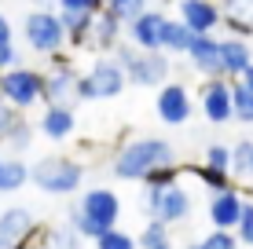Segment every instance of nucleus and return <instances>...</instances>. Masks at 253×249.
Returning a JSON list of instances; mask_svg holds the SVG:
<instances>
[{"instance_id": "4", "label": "nucleus", "mask_w": 253, "mask_h": 249, "mask_svg": "<svg viewBox=\"0 0 253 249\" xmlns=\"http://www.w3.org/2000/svg\"><path fill=\"white\" fill-rule=\"evenodd\" d=\"M30 183L44 194H74L84 183V165L66 154H44L30 165Z\"/></svg>"}, {"instance_id": "2", "label": "nucleus", "mask_w": 253, "mask_h": 249, "mask_svg": "<svg viewBox=\"0 0 253 249\" xmlns=\"http://www.w3.org/2000/svg\"><path fill=\"white\" fill-rule=\"evenodd\" d=\"M118 216H121V202L110 187H92L77 205H70V227L77 231L81 242H95L110 227H118Z\"/></svg>"}, {"instance_id": "36", "label": "nucleus", "mask_w": 253, "mask_h": 249, "mask_svg": "<svg viewBox=\"0 0 253 249\" xmlns=\"http://www.w3.org/2000/svg\"><path fill=\"white\" fill-rule=\"evenodd\" d=\"M176 176H180L176 165H172V169H154V173L147 176L143 183H147V187H169V183H176Z\"/></svg>"}, {"instance_id": "5", "label": "nucleus", "mask_w": 253, "mask_h": 249, "mask_svg": "<svg viewBox=\"0 0 253 249\" xmlns=\"http://www.w3.org/2000/svg\"><path fill=\"white\" fill-rule=\"evenodd\" d=\"M125 70L114 63L110 55H99L84 73H77V99L92 103V99H114L125 92Z\"/></svg>"}, {"instance_id": "18", "label": "nucleus", "mask_w": 253, "mask_h": 249, "mask_svg": "<svg viewBox=\"0 0 253 249\" xmlns=\"http://www.w3.org/2000/svg\"><path fill=\"white\" fill-rule=\"evenodd\" d=\"M121 37H125V26H121L114 15H107V11L92 15V37H88V44L95 51H114L121 44Z\"/></svg>"}, {"instance_id": "30", "label": "nucleus", "mask_w": 253, "mask_h": 249, "mask_svg": "<svg viewBox=\"0 0 253 249\" xmlns=\"http://www.w3.org/2000/svg\"><path fill=\"white\" fill-rule=\"evenodd\" d=\"M95 249H136V238L128 235V231H121V227H110L107 235L95 238Z\"/></svg>"}, {"instance_id": "7", "label": "nucleus", "mask_w": 253, "mask_h": 249, "mask_svg": "<svg viewBox=\"0 0 253 249\" xmlns=\"http://www.w3.org/2000/svg\"><path fill=\"white\" fill-rule=\"evenodd\" d=\"M143 213L154 220V224L169 227V224H176V220H184L191 213V194L180 187V179H176V183H169V187H147Z\"/></svg>"}, {"instance_id": "6", "label": "nucleus", "mask_w": 253, "mask_h": 249, "mask_svg": "<svg viewBox=\"0 0 253 249\" xmlns=\"http://www.w3.org/2000/svg\"><path fill=\"white\" fill-rule=\"evenodd\" d=\"M41 88H44V73L33 70V66H11V70L0 73V99L7 103V107H15L22 114V110H30L33 103H41Z\"/></svg>"}, {"instance_id": "17", "label": "nucleus", "mask_w": 253, "mask_h": 249, "mask_svg": "<svg viewBox=\"0 0 253 249\" xmlns=\"http://www.w3.org/2000/svg\"><path fill=\"white\" fill-rule=\"evenodd\" d=\"M250 63H253V51L242 37H224L220 40V77L224 81H239Z\"/></svg>"}, {"instance_id": "32", "label": "nucleus", "mask_w": 253, "mask_h": 249, "mask_svg": "<svg viewBox=\"0 0 253 249\" xmlns=\"http://www.w3.org/2000/svg\"><path fill=\"white\" fill-rule=\"evenodd\" d=\"M228 161H231V147H224V143H209V147H206V161H202V165L228 173Z\"/></svg>"}, {"instance_id": "14", "label": "nucleus", "mask_w": 253, "mask_h": 249, "mask_svg": "<svg viewBox=\"0 0 253 249\" xmlns=\"http://www.w3.org/2000/svg\"><path fill=\"white\" fill-rule=\"evenodd\" d=\"M176 11H180V22L187 26L191 33H213L220 26V11L224 7L216 0H176Z\"/></svg>"}, {"instance_id": "34", "label": "nucleus", "mask_w": 253, "mask_h": 249, "mask_svg": "<svg viewBox=\"0 0 253 249\" xmlns=\"http://www.w3.org/2000/svg\"><path fill=\"white\" fill-rule=\"evenodd\" d=\"M59 11H88V15H99L103 11V0H55Z\"/></svg>"}, {"instance_id": "20", "label": "nucleus", "mask_w": 253, "mask_h": 249, "mask_svg": "<svg viewBox=\"0 0 253 249\" xmlns=\"http://www.w3.org/2000/svg\"><path fill=\"white\" fill-rule=\"evenodd\" d=\"M59 22H63L66 44H77V48L88 44V37H92V15L88 11H59Z\"/></svg>"}, {"instance_id": "10", "label": "nucleus", "mask_w": 253, "mask_h": 249, "mask_svg": "<svg viewBox=\"0 0 253 249\" xmlns=\"http://www.w3.org/2000/svg\"><path fill=\"white\" fill-rule=\"evenodd\" d=\"M41 103L48 107H63L74 110L77 103V70L74 66H55L51 73H44V88H41Z\"/></svg>"}, {"instance_id": "15", "label": "nucleus", "mask_w": 253, "mask_h": 249, "mask_svg": "<svg viewBox=\"0 0 253 249\" xmlns=\"http://www.w3.org/2000/svg\"><path fill=\"white\" fill-rule=\"evenodd\" d=\"M187 59H191V66L202 73V81L220 77V40H216L213 33H195V37H191V48H187Z\"/></svg>"}, {"instance_id": "40", "label": "nucleus", "mask_w": 253, "mask_h": 249, "mask_svg": "<svg viewBox=\"0 0 253 249\" xmlns=\"http://www.w3.org/2000/svg\"><path fill=\"white\" fill-rule=\"evenodd\" d=\"M224 4H239V0H224Z\"/></svg>"}, {"instance_id": "27", "label": "nucleus", "mask_w": 253, "mask_h": 249, "mask_svg": "<svg viewBox=\"0 0 253 249\" xmlns=\"http://www.w3.org/2000/svg\"><path fill=\"white\" fill-rule=\"evenodd\" d=\"M250 158H253V140H242L231 147V161H228V173L235 176H250Z\"/></svg>"}, {"instance_id": "1", "label": "nucleus", "mask_w": 253, "mask_h": 249, "mask_svg": "<svg viewBox=\"0 0 253 249\" xmlns=\"http://www.w3.org/2000/svg\"><path fill=\"white\" fill-rule=\"evenodd\" d=\"M176 165V147L158 136H132L125 140L110 161V173L118 179H147L154 169H172Z\"/></svg>"}, {"instance_id": "21", "label": "nucleus", "mask_w": 253, "mask_h": 249, "mask_svg": "<svg viewBox=\"0 0 253 249\" xmlns=\"http://www.w3.org/2000/svg\"><path fill=\"white\" fill-rule=\"evenodd\" d=\"M191 37H195V33H191L180 19H165V30H162V51H165V55H187Z\"/></svg>"}, {"instance_id": "26", "label": "nucleus", "mask_w": 253, "mask_h": 249, "mask_svg": "<svg viewBox=\"0 0 253 249\" xmlns=\"http://www.w3.org/2000/svg\"><path fill=\"white\" fill-rule=\"evenodd\" d=\"M136 246L139 249H172V242H169V227H162V224H147V231L136 238Z\"/></svg>"}, {"instance_id": "35", "label": "nucleus", "mask_w": 253, "mask_h": 249, "mask_svg": "<svg viewBox=\"0 0 253 249\" xmlns=\"http://www.w3.org/2000/svg\"><path fill=\"white\" fill-rule=\"evenodd\" d=\"M19 117H22L19 110H15V107H7V103L0 99V143H4V136L15 128V121H19Z\"/></svg>"}, {"instance_id": "22", "label": "nucleus", "mask_w": 253, "mask_h": 249, "mask_svg": "<svg viewBox=\"0 0 253 249\" xmlns=\"http://www.w3.org/2000/svg\"><path fill=\"white\" fill-rule=\"evenodd\" d=\"M26 179H30V165L22 158H0V194L26 187Z\"/></svg>"}, {"instance_id": "19", "label": "nucleus", "mask_w": 253, "mask_h": 249, "mask_svg": "<svg viewBox=\"0 0 253 249\" xmlns=\"http://www.w3.org/2000/svg\"><path fill=\"white\" fill-rule=\"evenodd\" d=\"M74 128H77V117H74V110H63V107H48L44 110V117H41V132L48 136V140H55V143H63L74 136Z\"/></svg>"}, {"instance_id": "16", "label": "nucleus", "mask_w": 253, "mask_h": 249, "mask_svg": "<svg viewBox=\"0 0 253 249\" xmlns=\"http://www.w3.org/2000/svg\"><path fill=\"white\" fill-rule=\"evenodd\" d=\"M246 209V198L239 191H220L209 198V220H213V231H235L239 227V216Z\"/></svg>"}, {"instance_id": "37", "label": "nucleus", "mask_w": 253, "mask_h": 249, "mask_svg": "<svg viewBox=\"0 0 253 249\" xmlns=\"http://www.w3.org/2000/svg\"><path fill=\"white\" fill-rule=\"evenodd\" d=\"M15 44V33H11V22H7V15L0 11V48Z\"/></svg>"}, {"instance_id": "33", "label": "nucleus", "mask_w": 253, "mask_h": 249, "mask_svg": "<svg viewBox=\"0 0 253 249\" xmlns=\"http://www.w3.org/2000/svg\"><path fill=\"white\" fill-rule=\"evenodd\" d=\"M239 246H253V202H246V209H242V216H239Z\"/></svg>"}, {"instance_id": "28", "label": "nucleus", "mask_w": 253, "mask_h": 249, "mask_svg": "<svg viewBox=\"0 0 253 249\" xmlns=\"http://www.w3.org/2000/svg\"><path fill=\"white\" fill-rule=\"evenodd\" d=\"M187 249H239V238H235L231 231H209L206 238L191 242Z\"/></svg>"}, {"instance_id": "3", "label": "nucleus", "mask_w": 253, "mask_h": 249, "mask_svg": "<svg viewBox=\"0 0 253 249\" xmlns=\"http://www.w3.org/2000/svg\"><path fill=\"white\" fill-rule=\"evenodd\" d=\"M110 59L125 70V81L136 88H162L172 73V59L165 51H136L128 40H121Z\"/></svg>"}, {"instance_id": "29", "label": "nucleus", "mask_w": 253, "mask_h": 249, "mask_svg": "<svg viewBox=\"0 0 253 249\" xmlns=\"http://www.w3.org/2000/svg\"><path fill=\"white\" fill-rule=\"evenodd\" d=\"M44 246L48 249H81V238H77V231L66 224V227H51L48 238H44Z\"/></svg>"}, {"instance_id": "38", "label": "nucleus", "mask_w": 253, "mask_h": 249, "mask_svg": "<svg viewBox=\"0 0 253 249\" xmlns=\"http://www.w3.org/2000/svg\"><path fill=\"white\" fill-rule=\"evenodd\" d=\"M239 81H242V84H246V88L253 92V63L246 66V70H242V77H239Z\"/></svg>"}, {"instance_id": "25", "label": "nucleus", "mask_w": 253, "mask_h": 249, "mask_svg": "<svg viewBox=\"0 0 253 249\" xmlns=\"http://www.w3.org/2000/svg\"><path fill=\"white\" fill-rule=\"evenodd\" d=\"M103 11L114 15L121 26H128V22L136 19V15H143V11H147V0H103Z\"/></svg>"}, {"instance_id": "31", "label": "nucleus", "mask_w": 253, "mask_h": 249, "mask_svg": "<svg viewBox=\"0 0 253 249\" xmlns=\"http://www.w3.org/2000/svg\"><path fill=\"white\" fill-rule=\"evenodd\" d=\"M198 179H202V183H206L213 194H220V191H231V173H220V169L198 165Z\"/></svg>"}, {"instance_id": "23", "label": "nucleus", "mask_w": 253, "mask_h": 249, "mask_svg": "<svg viewBox=\"0 0 253 249\" xmlns=\"http://www.w3.org/2000/svg\"><path fill=\"white\" fill-rule=\"evenodd\" d=\"M231 117L253 125V92L242 81H231Z\"/></svg>"}, {"instance_id": "41", "label": "nucleus", "mask_w": 253, "mask_h": 249, "mask_svg": "<svg viewBox=\"0 0 253 249\" xmlns=\"http://www.w3.org/2000/svg\"><path fill=\"white\" fill-rule=\"evenodd\" d=\"M250 4H253V0H250Z\"/></svg>"}, {"instance_id": "13", "label": "nucleus", "mask_w": 253, "mask_h": 249, "mask_svg": "<svg viewBox=\"0 0 253 249\" xmlns=\"http://www.w3.org/2000/svg\"><path fill=\"white\" fill-rule=\"evenodd\" d=\"M162 30H165V15L147 7L143 15H136L132 22L125 26V40L136 51H162Z\"/></svg>"}, {"instance_id": "11", "label": "nucleus", "mask_w": 253, "mask_h": 249, "mask_svg": "<svg viewBox=\"0 0 253 249\" xmlns=\"http://www.w3.org/2000/svg\"><path fill=\"white\" fill-rule=\"evenodd\" d=\"M198 107H202L206 121H213V125L231 121V81H224V77L202 81V88H198Z\"/></svg>"}, {"instance_id": "12", "label": "nucleus", "mask_w": 253, "mask_h": 249, "mask_svg": "<svg viewBox=\"0 0 253 249\" xmlns=\"http://www.w3.org/2000/svg\"><path fill=\"white\" fill-rule=\"evenodd\" d=\"M37 231V216L26 205H11L0 213V249H22Z\"/></svg>"}, {"instance_id": "8", "label": "nucleus", "mask_w": 253, "mask_h": 249, "mask_svg": "<svg viewBox=\"0 0 253 249\" xmlns=\"http://www.w3.org/2000/svg\"><path fill=\"white\" fill-rule=\"evenodd\" d=\"M22 37H26V44H30L33 51H41V55H55V51H63L66 33H63V22H59V11H51V7L30 11L26 22H22Z\"/></svg>"}, {"instance_id": "9", "label": "nucleus", "mask_w": 253, "mask_h": 249, "mask_svg": "<svg viewBox=\"0 0 253 249\" xmlns=\"http://www.w3.org/2000/svg\"><path fill=\"white\" fill-rule=\"evenodd\" d=\"M154 110L165 125H184L195 110V99H191L187 84L184 81H165L158 88V99H154Z\"/></svg>"}, {"instance_id": "39", "label": "nucleus", "mask_w": 253, "mask_h": 249, "mask_svg": "<svg viewBox=\"0 0 253 249\" xmlns=\"http://www.w3.org/2000/svg\"><path fill=\"white\" fill-rule=\"evenodd\" d=\"M250 176H253V158H250Z\"/></svg>"}, {"instance_id": "24", "label": "nucleus", "mask_w": 253, "mask_h": 249, "mask_svg": "<svg viewBox=\"0 0 253 249\" xmlns=\"http://www.w3.org/2000/svg\"><path fill=\"white\" fill-rule=\"evenodd\" d=\"M30 143H33V125H30V117H19L15 128L4 136V147L11 150V158H19L22 150H30Z\"/></svg>"}]
</instances>
